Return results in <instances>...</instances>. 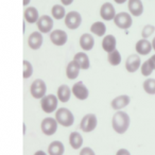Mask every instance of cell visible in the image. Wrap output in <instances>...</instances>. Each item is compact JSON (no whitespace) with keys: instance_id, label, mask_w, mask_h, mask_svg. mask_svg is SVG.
Instances as JSON below:
<instances>
[{"instance_id":"74e56055","label":"cell","mask_w":155,"mask_h":155,"mask_svg":"<svg viewBox=\"0 0 155 155\" xmlns=\"http://www.w3.org/2000/svg\"><path fill=\"white\" fill-rule=\"evenodd\" d=\"M151 60H152V62H153V65H154V68H155V54L151 58Z\"/></svg>"},{"instance_id":"5bb4252c","label":"cell","mask_w":155,"mask_h":155,"mask_svg":"<svg viewBox=\"0 0 155 155\" xmlns=\"http://www.w3.org/2000/svg\"><path fill=\"white\" fill-rule=\"evenodd\" d=\"M28 45L32 50H37L43 45V35L41 32H32L28 38Z\"/></svg>"},{"instance_id":"d4e9b609","label":"cell","mask_w":155,"mask_h":155,"mask_svg":"<svg viewBox=\"0 0 155 155\" xmlns=\"http://www.w3.org/2000/svg\"><path fill=\"white\" fill-rule=\"evenodd\" d=\"M69 143L74 150L80 149L83 144V138L79 132H72L69 136Z\"/></svg>"},{"instance_id":"7a4b0ae2","label":"cell","mask_w":155,"mask_h":155,"mask_svg":"<svg viewBox=\"0 0 155 155\" xmlns=\"http://www.w3.org/2000/svg\"><path fill=\"white\" fill-rule=\"evenodd\" d=\"M55 119L58 120V124L63 125L65 127H69L74 122V117L73 114L68 110V108L61 107L56 110L55 113Z\"/></svg>"},{"instance_id":"7402d4cb","label":"cell","mask_w":155,"mask_h":155,"mask_svg":"<svg viewBox=\"0 0 155 155\" xmlns=\"http://www.w3.org/2000/svg\"><path fill=\"white\" fill-rule=\"evenodd\" d=\"M24 16H25L26 21L29 22V24H35V22H37V20H38V18H39L38 11L33 7L27 8L24 12Z\"/></svg>"},{"instance_id":"3957f363","label":"cell","mask_w":155,"mask_h":155,"mask_svg":"<svg viewBox=\"0 0 155 155\" xmlns=\"http://www.w3.org/2000/svg\"><path fill=\"white\" fill-rule=\"evenodd\" d=\"M60 101L58 98H56V96L54 95H47L45 97L41 98V110L47 114H51L58 107V102Z\"/></svg>"},{"instance_id":"30bf717a","label":"cell","mask_w":155,"mask_h":155,"mask_svg":"<svg viewBox=\"0 0 155 155\" xmlns=\"http://www.w3.org/2000/svg\"><path fill=\"white\" fill-rule=\"evenodd\" d=\"M37 28H38L39 32L41 33H49L53 28V20L50 16L43 15L38 18L37 20Z\"/></svg>"},{"instance_id":"e0dca14e","label":"cell","mask_w":155,"mask_h":155,"mask_svg":"<svg viewBox=\"0 0 155 155\" xmlns=\"http://www.w3.org/2000/svg\"><path fill=\"white\" fill-rule=\"evenodd\" d=\"M80 46L82 50H85V51H89L93 49L95 46V39H94L93 35H91L89 33L83 34L80 37Z\"/></svg>"},{"instance_id":"d6986e66","label":"cell","mask_w":155,"mask_h":155,"mask_svg":"<svg viewBox=\"0 0 155 155\" xmlns=\"http://www.w3.org/2000/svg\"><path fill=\"white\" fill-rule=\"evenodd\" d=\"M130 101H131V99H130L129 96L121 95V96H119V97L115 98L112 101V103H110V105H112V107L114 108V110H121V108L129 105Z\"/></svg>"},{"instance_id":"52a82bcc","label":"cell","mask_w":155,"mask_h":155,"mask_svg":"<svg viewBox=\"0 0 155 155\" xmlns=\"http://www.w3.org/2000/svg\"><path fill=\"white\" fill-rule=\"evenodd\" d=\"M114 22L118 28L127 30L132 26V16L129 13L121 12V13L116 14L114 18Z\"/></svg>"},{"instance_id":"7c38bea8","label":"cell","mask_w":155,"mask_h":155,"mask_svg":"<svg viewBox=\"0 0 155 155\" xmlns=\"http://www.w3.org/2000/svg\"><path fill=\"white\" fill-rule=\"evenodd\" d=\"M50 39L55 46H63L67 41V33L63 30H54L50 33Z\"/></svg>"},{"instance_id":"f35d334b","label":"cell","mask_w":155,"mask_h":155,"mask_svg":"<svg viewBox=\"0 0 155 155\" xmlns=\"http://www.w3.org/2000/svg\"><path fill=\"white\" fill-rule=\"evenodd\" d=\"M152 47H153V50H155V37L153 38V41H152Z\"/></svg>"},{"instance_id":"83f0119b","label":"cell","mask_w":155,"mask_h":155,"mask_svg":"<svg viewBox=\"0 0 155 155\" xmlns=\"http://www.w3.org/2000/svg\"><path fill=\"white\" fill-rule=\"evenodd\" d=\"M108 63H110L112 66H118L119 64L121 63V54L119 53L118 50H113L112 52L108 53L107 56Z\"/></svg>"},{"instance_id":"8d00e7d4","label":"cell","mask_w":155,"mask_h":155,"mask_svg":"<svg viewBox=\"0 0 155 155\" xmlns=\"http://www.w3.org/2000/svg\"><path fill=\"white\" fill-rule=\"evenodd\" d=\"M30 1H31V0H24V2H22V3H24V5L26 7V5H29V2H30Z\"/></svg>"},{"instance_id":"277c9868","label":"cell","mask_w":155,"mask_h":155,"mask_svg":"<svg viewBox=\"0 0 155 155\" xmlns=\"http://www.w3.org/2000/svg\"><path fill=\"white\" fill-rule=\"evenodd\" d=\"M46 91H47L46 83L41 79H36L30 86V93L35 99H41L43 97H45Z\"/></svg>"},{"instance_id":"6da1fadb","label":"cell","mask_w":155,"mask_h":155,"mask_svg":"<svg viewBox=\"0 0 155 155\" xmlns=\"http://www.w3.org/2000/svg\"><path fill=\"white\" fill-rule=\"evenodd\" d=\"M113 129L116 133L118 134H123L127 131L130 127V117L125 112L122 110H118L115 113V115L113 116Z\"/></svg>"},{"instance_id":"9c48e42d","label":"cell","mask_w":155,"mask_h":155,"mask_svg":"<svg viewBox=\"0 0 155 155\" xmlns=\"http://www.w3.org/2000/svg\"><path fill=\"white\" fill-rule=\"evenodd\" d=\"M71 91H72L73 96L79 100H86L87 98H88V95H89L88 89H87V87L83 84L82 81L77 82L75 84H73Z\"/></svg>"},{"instance_id":"e575fe53","label":"cell","mask_w":155,"mask_h":155,"mask_svg":"<svg viewBox=\"0 0 155 155\" xmlns=\"http://www.w3.org/2000/svg\"><path fill=\"white\" fill-rule=\"evenodd\" d=\"M117 154L120 155V154H130L129 151L127 150H124V149H121V150H119L118 152H117Z\"/></svg>"},{"instance_id":"d6a6232c","label":"cell","mask_w":155,"mask_h":155,"mask_svg":"<svg viewBox=\"0 0 155 155\" xmlns=\"http://www.w3.org/2000/svg\"><path fill=\"white\" fill-rule=\"evenodd\" d=\"M85 154L94 155V154H95V152H94V151L91 150V148H84V149H82V151L80 152V155H85Z\"/></svg>"},{"instance_id":"484cf974","label":"cell","mask_w":155,"mask_h":155,"mask_svg":"<svg viewBox=\"0 0 155 155\" xmlns=\"http://www.w3.org/2000/svg\"><path fill=\"white\" fill-rule=\"evenodd\" d=\"M91 32L94 33V34H96L97 36H103L106 32V27L103 22L97 21V22H95V24L91 25Z\"/></svg>"},{"instance_id":"603a6c76","label":"cell","mask_w":155,"mask_h":155,"mask_svg":"<svg viewBox=\"0 0 155 155\" xmlns=\"http://www.w3.org/2000/svg\"><path fill=\"white\" fill-rule=\"evenodd\" d=\"M116 45L117 41L114 35H106L102 41V48H103L104 51L108 52V53L116 49Z\"/></svg>"},{"instance_id":"ac0fdd59","label":"cell","mask_w":155,"mask_h":155,"mask_svg":"<svg viewBox=\"0 0 155 155\" xmlns=\"http://www.w3.org/2000/svg\"><path fill=\"white\" fill-rule=\"evenodd\" d=\"M80 69H81V67L79 66V64H78L74 60L71 61V62L67 65V68H66L67 78L70 79V80H74V79H77L78 75H79V72H80Z\"/></svg>"},{"instance_id":"f1b7e54d","label":"cell","mask_w":155,"mask_h":155,"mask_svg":"<svg viewBox=\"0 0 155 155\" xmlns=\"http://www.w3.org/2000/svg\"><path fill=\"white\" fill-rule=\"evenodd\" d=\"M154 65H153L152 60H147L143 64L141 65V74L144 75V77H149L151 73L154 70Z\"/></svg>"},{"instance_id":"9a60e30c","label":"cell","mask_w":155,"mask_h":155,"mask_svg":"<svg viewBox=\"0 0 155 155\" xmlns=\"http://www.w3.org/2000/svg\"><path fill=\"white\" fill-rule=\"evenodd\" d=\"M135 49H136V51H137L138 54L147 55V54L150 53V51L153 49L152 43H150L147 38H142L136 43Z\"/></svg>"},{"instance_id":"d590c367","label":"cell","mask_w":155,"mask_h":155,"mask_svg":"<svg viewBox=\"0 0 155 155\" xmlns=\"http://www.w3.org/2000/svg\"><path fill=\"white\" fill-rule=\"evenodd\" d=\"M114 1L116 3H118V5H122V3H124L127 0H114Z\"/></svg>"},{"instance_id":"5b68a950","label":"cell","mask_w":155,"mask_h":155,"mask_svg":"<svg viewBox=\"0 0 155 155\" xmlns=\"http://www.w3.org/2000/svg\"><path fill=\"white\" fill-rule=\"evenodd\" d=\"M97 123H98V120L95 114H87V115H85L82 118V120H81L80 127L83 132L89 133V132L94 131V130L96 129Z\"/></svg>"},{"instance_id":"8fae6325","label":"cell","mask_w":155,"mask_h":155,"mask_svg":"<svg viewBox=\"0 0 155 155\" xmlns=\"http://www.w3.org/2000/svg\"><path fill=\"white\" fill-rule=\"evenodd\" d=\"M100 16L107 21L114 19L115 16H116V11H115L114 5L110 2H105L104 5H102L101 9H100Z\"/></svg>"},{"instance_id":"1f68e13d","label":"cell","mask_w":155,"mask_h":155,"mask_svg":"<svg viewBox=\"0 0 155 155\" xmlns=\"http://www.w3.org/2000/svg\"><path fill=\"white\" fill-rule=\"evenodd\" d=\"M154 31H155V27L153 26V25H147V26H144L143 29H142L141 36L143 37V38H148V37H150L151 35L154 33Z\"/></svg>"},{"instance_id":"2e32d148","label":"cell","mask_w":155,"mask_h":155,"mask_svg":"<svg viewBox=\"0 0 155 155\" xmlns=\"http://www.w3.org/2000/svg\"><path fill=\"white\" fill-rule=\"evenodd\" d=\"M127 8L133 16H140L143 12V5H142L141 0H129Z\"/></svg>"},{"instance_id":"4fadbf2b","label":"cell","mask_w":155,"mask_h":155,"mask_svg":"<svg viewBox=\"0 0 155 155\" xmlns=\"http://www.w3.org/2000/svg\"><path fill=\"white\" fill-rule=\"evenodd\" d=\"M140 58L137 54H132L127 58L125 62V68L129 72H136L140 67Z\"/></svg>"},{"instance_id":"ffe728a7","label":"cell","mask_w":155,"mask_h":155,"mask_svg":"<svg viewBox=\"0 0 155 155\" xmlns=\"http://www.w3.org/2000/svg\"><path fill=\"white\" fill-rule=\"evenodd\" d=\"M73 60L79 64V66L81 67V69H88L91 67V62H89V58H88V55L84 52H78L77 54L74 55Z\"/></svg>"},{"instance_id":"ba28073f","label":"cell","mask_w":155,"mask_h":155,"mask_svg":"<svg viewBox=\"0 0 155 155\" xmlns=\"http://www.w3.org/2000/svg\"><path fill=\"white\" fill-rule=\"evenodd\" d=\"M58 120L55 118H45L41 121V132H43L45 135L51 136L58 130Z\"/></svg>"},{"instance_id":"4dcf8cb0","label":"cell","mask_w":155,"mask_h":155,"mask_svg":"<svg viewBox=\"0 0 155 155\" xmlns=\"http://www.w3.org/2000/svg\"><path fill=\"white\" fill-rule=\"evenodd\" d=\"M33 73V67L29 61L25 60L24 61V78L25 79H28L32 75Z\"/></svg>"},{"instance_id":"836d02e7","label":"cell","mask_w":155,"mask_h":155,"mask_svg":"<svg viewBox=\"0 0 155 155\" xmlns=\"http://www.w3.org/2000/svg\"><path fill=\"white\" fill-rule=\"evenodd\" d=\"M63 5H70L73 2V0H61Z\"/></svg>"},{"instance_id":"4316f807","label":"cell","mask_w":155,"mask_h":155,"mask_svg":"<svg viewBox=\"0 0 155 155\" xmlns=\"http://www.w3.org/2000/svg\"><path fill=\"white\" fill-rule=\"evenodd\" d=\"M51 14L55 19L60 20V19H63V18L66 16V12H65V8L61 5H53L51 10Z\"/></svg>"},{"instance_id":"44dd1931","label":"cell","mask_w":155,"mask_h":155,"mask_svg":"<svg viewBox=\"0 0 155 155\" xmlns=\"http://www.w3.org/2000/svg\"><path fill=\"white\" fill-rule=\"evenodd\" d=\"M65 152V147L58 140H54L48 147V154L50 155H62Z\"/></svg>"},{"instance_id":"8992f818","label":"cell","mask_w":155,"mask_h":155,"mask_svg":"<svg viewBox=\"0 0 155 155\" xmlns=\"http://www.w3.org/2000/svg\"><path fill=\"white\" fill-rule=\"evenodd\" d=\"M81 22H82V16L80 13H78L75 11H71L65 16V25L68 29L70 30H75L80 27Z\"/></svg>"},{"instance_id":"cb8c5ba5","label":"cell","mask_w":155,"mask_h":155,"mask_svg":"<svg viewBox=\"0 0 155 155\" xmlns=\"http://www.w3.org/2000/svg\"><path fill=\"white\" fill-rule=\"evenodd\" d=\"M71 91H70L69 86H67V85H61V86L58 87V100H60L61 102H63V103H66V102H68L69 99H70Z\"/></svg>"},{"instance_id":"f546056e","label":"cell","mask_w":155,"mask_h":155,"mask_svg":"<svg viewBox=\"0 0 155 155\" xmlns=\"http://www.w3.org/2000/svg\"><path fill=\"white\" fill-rule=\"evenodd\" d=\"M143 89L149 95H155V79H147L143 82Z\"/></svg>"}]
</instances>
